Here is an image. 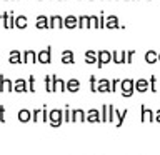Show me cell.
I'll list each match as a JSON object with an SVG mask.
<instances>
[{"label": "cell", "instance_id": "obj_1", "mask_svg": "<svg viewBox=\"0 0 160 155\" xmlns=\"http://www.w3.org/2000/svg\"><path fill=\"white\" fill-rule=\"evenodd\" d=\"M62 122H63V110H60V108L48 110V123H50V127L57 128V127L62 125Z\"/></svg>", "mask_w": 160, "mask_h": 155}, {"label": "cell", "instance_id": "obj_2", "mask_svg": "<svg viewBox=\"0 0 160 155\" xmlns=\"http://www.w3.org/2000/svg\"><path fill=\"white\" fill-rule=\"evenodd\" d=\"M133 90H135V82H133L132 78L120 80V93H122V97L130 98L133 95Z\"/></svg>", "mask_w": 160, "mask_h": 155}, {"label": "cell", "instance_id": "obj_3", "mask_svg": "<svg viewBox=\"0 0 160 155\" xmlns=\"http://www.w3.org/2000/svg\"><path fill=\"white\" fill-rule=\"evenodd\" d=\"M108 62H112V52H108V50H98L97 52V67L102 68Z\"/></svg>", "mask_w": 160, "mask_h": 155}, {"label": "cell", "instance_id": "obj_4", "mask_svg": "<svg viewBox=\"0 0 160 155\" xmlns=\"http://www.w3.org/2000/svg\"><path fill=\"white\" fill-rule=\"evenodd\" d=\"M37 62H40V63H50L52 62V45H48L47 48L37 52Z\"/></svg>", "mask_w": 160, "mask_h": 155}, {"label": "cell", "instance_id": "obj_5", "mask_svg": "<svg viewBox=\"0 0 160 155\" xmlns=\"http://www.w3.org/2000/svg\"><path fill=\"white\" fill-rule=\"evenodd\" d=\"M85 122L88 123H102V117H100V110L97 108H90L87 115H85Z\"/></svg>", "mask_w": 160, "mask_h": 155}, {"label": "cell", "instance_id": "obj_6", "mask_svg": "<svg viewBox=\"0 0 160 155\" xmlns=\"http://www.w3.org/2000/svg\"><path fill=\"white\" fill-rule=\"evenodd\" d=\"M22 63H37V52L32 48L22 52Z\"/></svg>", "mask_w": 160, "mask_h": 155}, {"label": "cell", "instance_id": "obj_7", "mask_svg": "<svg viewBox=\"0 0 160 155\" xmlns=\"http://www.w3.org/2000/svg\"><path fill=\"white\" fill-rule=\"evenodd\" d=\"M65 90H67V87H65V82L53 73V75H52V92H65Z\"/></svg>", "mask_w": 160, "mask_h": 155}, {"label": "cell", "instance_id": "obj_8", "mask_svg": "<svg viewBox=\"0 0 160 155\" xmlns=\"http://www.w3.org/2000/svg\"><path fill=\"white\" fill-rule=\"evenodd\" d=\"M105 27L108 30H115V28H120V22H118V17L113 13L107 15V18H105Z\"/></svg>", "mask_w": 160, "mask_h": 155}, {"label": "cell", "instance_id": "obj_9", "mask_svg": "<svg viewBox=\"0 0 160 155\" xmlns=\"http://www.w3.org/2000/svg\"><path fill=\"white\" fill-rule=\"evenodd\" d=\"M0 92H13V82L0 73Z\"/></svg>", "mask_w": 160, "mask_h": 155}, {"label": "cell", "instance_id": "obj_10", "mask_svg": "<svg viewBox=\"0 0 160 155\" xmlns=\"http://www.w3.org/2000/svg\"><path fill=\"white\" fill-rule=\"evenodd\" d=\"M27 90H28V85H27V80H25V78H17L13 82V92L25 93Z\"/></svg>", "mask_w": 160, "mask_h": 155}, {"label": "cell", "instance_id": "obj_11", "mask_svg": "<svg viewBox=\"0 0 160 155\" xmlns=\"http://www.w3.org/2000/svg\"><path fill=\"white\" fill-rule=\"evenodd\" d=\"M48 28H63V17L60 15H52L48 18Z\"/></svg>", "mask_w": 160, "mask_h": 155}, {"label": "cell", "instance_id": "obj_12", "mask_svg": "<svg viewBox=\"0 0 160 155\" xmlns=\"http://www.w3.org/2000/svg\"><path fill=\"white\" fill-rule=\"evenodd\" d=\"M63 27H67L68 30L77 28L78 27V18L75 17V15H67V17L63 18Z\"/></svg>", "mask_w": 160, "mask_h": 155}, {"label": "cell", "instance_id": "obj_13", "mask_svg": "<svg viewBox=\"0 0 160 155\" xmlns=\"http://www.w3.org/2000/svg\"><path fill=\"white\" fill-rule=\"evenodd\" d=\"M97 92H100V93L110 92V80H108V78H100V80H97Z\"/></svg>", "mask_w": 160, "mask_h": 155}, {"label": "cell", "instance_id": "obj_14", "mask_svg": "<svg viewBox=\"0 0 160 155\" xmlns=\"http://www.w3.org/2000/svg\"><path fill=\"white\" fill-rule=\"evenodd\" d=\"M148 80L147 78H138V80H135V90L137 92H140V93H145L148 90Z\"/></svg>", "mask_w": 160, "mask_h": 155}, {"label": "cell", "instance_id": "obj_15", "mask_svg": "<svg viewBox=\"0 0 160 155\" xmlns=\"http://www.w3.org/2000/svg\"><path fill=\"white\" fill-rule=\"evenodd\" d=\"M127 113H128V110L127 108H123L122 112H120V110H115V120H117V122H115V127H122L123 125V122H125V117H127Z\"/></svg>", "mask_w": 160, "mask_h": 155}, {"label": "cell", "instance_id": "obj_16", "mask_svg": "<svg viewBox=\"0 0 160 155\" xmlns=\"http://www.w3.org/2000/svg\"><path fill=\"white\" fill-rule=\"evenodd\" d=\"M35 27H37L38 30L48 28V17L47 15H38V17L35 18Z\"/></svg>", "mask_w": 160, "mask_h": 155}, {"label": "cell", "instance_id": "obj_17", "mask_svg": "<svg viewBox=\"0 0 160 155\" xmlns=\"http://www.w3.org/2000/svg\"><path fill=\"white\" fill-rule=\"evenodd\" d=\"M85 115H87V112H83L82 108H73L70 122H85Z\"/></svg>", "mask_w": 160, "mask_h": 155}, {"label": "cell", "instance_id": "obj_18", "mask_svg": "<svg viewBox=\"0 0 160 155\" xmlns=\"http://www.w3.org/2000/svg\"><path fill=\"white\" fill-rule=\"evenodd\" d=\"M65 87H67V90H68V92H72V93L78 92V90H80V80H77V78H70V80H67Z\"/></svg>", "mask_w": 160, "mask_h": 155}, {"label": "cell", "instance_id": "obj_19", "mask_svg": "<svg viewBox=\"0 0 160 155\" xmlns=\"http://www.w3.org/2000/svg\"><path fill=\"white\" fill-rule=\"evenodd\" d=\"M8 62L10 63H22V52L20 50H10L8 53Z\"/></svg>", "mask_w": 160, "mask_h": 155}, {"label": "cell", "instance_id": "obj_20", "mask_svg": "<svg viewBox=\"0 0 160 155\" xmlns=\"http://www.w3.org/2000/svg\"><path fill=\"white\" fill-rule=\"evenodd\" d=\"M18 120H20L22 123L30 122V120H32V110H28V108H22V110H18Z\"/></svg>", "mask_w": 160, "mask_h": 155}, {"label": "cell", "instance_id": "obj_21", "mask_svg": "<svg viewBox=\"0 0 160 155\" xmlns=\"http://www.w3.org/2000/svg\"><path fill=\"white\" fill-rule=\"evenodd\" d=\"M27 23H28V18L25 17V15H15V27L23 30L27 28Z\"/></svg>", "mask_w": 160, "mask_h": 155}, {"label": "cell", "instance_id": "obj_22", "mask_svg": "<svg viewBox=\"0 0 160 155\" xmlns=\"http://www.w3.org/2000/svg\"><path fill=\"white\" fill-rule=\"evenodd\" d=\"M62 63H75V55L72 50H63L62 52Z\"/></svg>", "mask_w": 160, "mask_h": 155}, {"label": "cell", "instance_id": "obj_23", "mask_svg": "<svg viewBox=\"0 0 160 155\" xmlns=\"http://www.w3.org/2000/svg\"><path fill=\"white\" fill-rule=\"evenodd\" d=\"M145 62L147 63L158 62V52H155V50H147V52H145Z\"/></svg>", "mask_w": 160, "mask_h": 155}, {"label": "cell", "instance_id": "obj_24", "mask_svg": "<svg viewBox=\"0 0 160 155\" xmlns=\"http://www.w3.org/2000/svg\"><path fill=\"white\" fill-rule=\"evenodd\" d=\"M85 62L87 63H97V52H95V50H87V52H85Z\"/></svg>", "mask_w": 160, "mask_h": 155}, {"label": "cell", "instance_id": "obj_25", "mask_svg": "<svg viewBox=\"0 0 160 155\" xmlns=\"http://www.w3.org/2000/svg\"><path fill=\"white\" fill-rule=\"evenodd\" d=\"M78 18V27L80 28H90V15H80Z\"/></svg>", "mask_w": 160, "mask_h": 155}, {"label": "cell", "instance_id": "obj_26", "mask_svg": "<svg viewBox=\"0 0 160 155\" xmlns=\"http://www.w3.org/2000/svg\"><path fill=\"white\" fill-rule=\"evenodd\" d=\"M148 85H150V87H148V90H150V92H157V77H155V75H150V78H148Z\"/></svg>", "mask_w": 160, "mask_h": 155}, {"label": "cell", "instance_id": "obj_27", "mask_svg": "<svg viewBox=\"0 0 160 155\" xmlns=\"http://www.w3.org/2000/svg\"><path fill=\"white\" fill-rule=\"evenodd\" d=\"M0 25H2L5 30H8V12L0 13Z\"/></svg>", "mask_w": 160, "mask_h": 155}, {"label": "cell", "instance_id": "obj_28", "mask_svg": "<svg viewBox=\"0 0 160 155\" xmlns=\"http://www.w3.org/2000/svg\"><path fill=\"white\" fill-rule=\"evenodd\" d=\"M72 120V108H70V105H65L63 108V122H70Z\"/></svg>", "mask_w": 160, "mask_h": 155}, {"label": "cell", "instance_id": "obj_29", "mask_svg": "<svg viewBox=\"0 0 160 155\" xmlns=\"http://www.w3.org/2000/svg\"><path fill=\"white\" fill-rule=\"evenodd\" d=\"M100 28V22H98V15H90V28Z\"/></svg>", "mask_w": 160, "mask_h": 155}, {"label": "cell", "instance_id": "obj_30", "mask_svg": "<svg viewBox=\"0 0 160 155\" xmlns=\"http://www.w3.org/2000/svg\"><path fill=\"white\" fill-rule=\"evenodd\" d=\"M107 112H108V122H115V108L113 105H107Z\"/></svg>", "mask_w": 160, "mask_h": 155}, {"label": "cell", "instance_id": "obj_31", "mask_svg": "<svg viewBox=\"0 0 160 155\" xmlns=\"http://www.w3.org/2000/svg\"><path fill=\"white\" fill-rule=\"evenodd\" d=\"M100 117H102V123H107V122H108V117H107V103L102 105V110H100Z\"/></svg>", "mask_w": 160, "mask_h": 155}, {"label": "cell", "instance_id": "obj_32", "mask_svg": "<svg viewBox=\"0 0 160 155\" xmlns=\"http://www.w3.org/2000/svg\"><path fill=\"white\" fill-rule=\"evenodd\" d=\"M140 122L142 123L147 122V107L145 105H140Z\"/></svg>", "mask_w": 160, "mask_h": 155}, {"label": "cell", "instance_id": "obj_33", "mask_svg": "<svg viewBox=\"0 0 160 155\" xmlns=\"http://www.w3.org/2000/svg\"><path fill=\"white\" fill-rule=\"evenodd\" d=\"M90 90H92L93 93H97V77L95 75H90Z\"/></svg>", "mask_w": 160, "mask_h": 155}, {"label": "cell", "instance_id": "obj_34", "mask_svg": "<svg viewBox=\"0 0 160 155\" xmlns=\"http://www.w3.org/2000/svg\"><path fill=\"white\" fill-rule=\"evenodd\" d=\"M45 90L48 93H52V75H47L45 77Z\"/></svg>", "mask_w": 160, "mask_h": 155}, {"label": "cell", "instance_id": "obj_35", "mask_svg": "<svg viewBox=\"0 0 160 155\" xmlns=\"http://www.w3.org/2000/svg\"><path fill=\"white\" fill-rule=\"evenodd\" d=\"M28 92H35V77L33 75L28 77Z\"/></svg>", "mask_w": 160, "mask_h": 155}, {"label": "cell", "instance_id": "obj_36", "mask_svg": "<svg viewBox=\"0 0 160 155\" xmlns=\"http://www.w3.org/2000/svg\"><path fill=\"white\" fill-rule=\"evenodd\" d=\"M15 27V15L13 12H8V30Z\"/></svg>", "mask_w": 160, "mask_h": 155}, {"label": "cell", "instance_id": "obj_37", "mask_svg": "<svg viewBox=\"0 0 160 155\" xmlns=\"http://www.w3.org/2000/svg\"><path fill=\"white\" fill-rule=\"evenodd\" d=\"M42 122H48V108H47V105L42 107Z\"/></svg>", "mask_w": 160, "mask_h": 155}, {"label": "cell", "instance_id": "obj_38", "mask_svg": "<svg viewBox=\"0 0 160 155\" xmlns=\"http://www.w3.org/2000/svg\"><path fill=\"white\" fill-rule=\"evenodd\" d=\"M118 83H120V80L118 78H113V80H110V92H115L118 87Z\"/></svg>", "mask_w": 160, "mask_h": 155}, {"label": "cell", "instance_id": "obj_39", "mask_svg": "<svg viewBox=\"0 0 160 155\" xmlns=\"http://www.w3.org/2000/svg\"><path fill=\"white\" fill-rule=\"evenodd\" d=\"M38 115H40V108L32 110V122H33V123H37V122H38Z\"/></svg>", "mask_w": 160, "mask_h": 155}, {"label": "cell", "instance_id": "obj_40", "mask_svg": "<svg viewBox=\"0 0 160 155\" xmlns=\"http://www.w3.org/2000/svg\"><path fill=\"white\" fill-rule=\"evenodd\" d=\"M112 62L120 63V52H118V50H113V52H112Z\"/></svg>", "mask_w": 160, "mask_h": 155}, {"label": "cell", "instance_id": "obj_41", "mask_svg": "<svg viewBox=\"0 0 160 155\" xmlns=\"http://www.w3.org/2000/svg\"><path fill=\"white\" fill-rule=\"evenodd\" d=\"M133 57H135V50H128V52H127V62H125V63H132Z\"/></svg>", "mask_w": 160, "mask_h": 155}, {"label": "cell", "instance_id": "obj_42", "mask_svg": "<svg viewBox=\"0 0 160 155\" xmlns=\"http://www.w3.org/2000/svg\"><path fill=\"white\" fill-rule=\"evenodd\" d=\"M5 107L3 105H0V123H5Z\"/></svg>", "mask_w": 160, "mask_h": 155}, {"label": "cell", "instance_id": "obj_43", "mask_svg": "<svg viewBox=\"0 0 160 155\" xmlns=\"http://www.w3.org/2000/svg\"><path fill=\"white\" fill-rule=\"evenodd\" d=\"M125 62H127V52L122 50V52H120V63H125Z\"/></svg>", "mask_w": 160, "mask_h": 155}, {"label": "cell", "instance_id": "obj_44", "mask_svg": "<svg viewBox=\"0 0 160 155\" xmlns=\"http://www.w3.org/2000/svg\"><path fill=\"white\" fill-rule=\"evenodd\" d=\"M155 122L160 123V108L157 110V112H155Z\"/></svg>", "mask_w": 160, "mask_h": 155}, {"label": "cell", "instance_id": "obj_45", "mask_svg": "<svg viewBox=\"0 0 160 155\" xmlns=\"http://www.w3.org/2000/svg\"><path fill=\"white\" fill-rule=\"evenodd\" d=\"M158 62H160V52H158Z\"/></svg>", "mask_w": 160, "mask_h": 155}, {"label": "cell", "instance_id": "obj_46", "mask_svg": "<svg viewBox=\"0 0 160 155\" xmlns=\"http://www.w3.org/2000/svg\"><path fill=\"white\" fill-rule=\"evenodd\" d=\"M5 2H10V0H5Z\"/></svg>", "mask_w": 160, "mask_h": 155}]
</instances>
